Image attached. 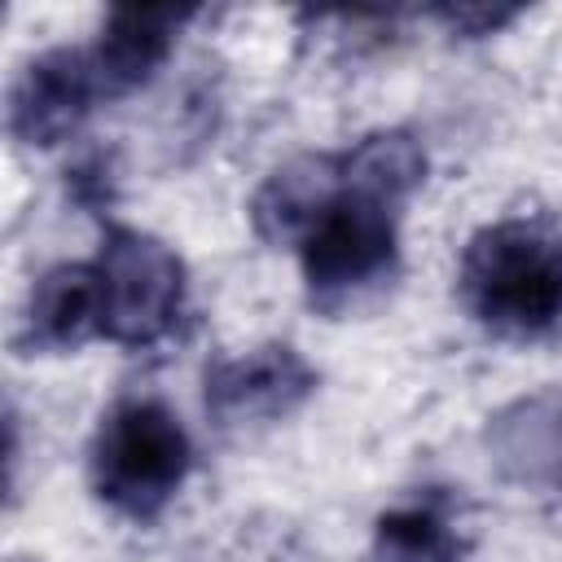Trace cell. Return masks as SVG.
<instances>
[{"instance_id": "6da1fadb", "label": "cell", "mask_w": 562, "mask_h": 562, "mask_svg": "<svg viewBox=\"0 0 562 562\" xmlns=\"http://www.w3.org/2000/svg\"><path fill=\"white\" fill-rule=\"evenodd\" d=\"M461 299L496 334H549L562 321V237L527 220L474 233L461 255Z\"/></svg>"}, {"instance_id": "7a4b0ae2", "label": "cell", "mask_w": 562, "mask_h": 562, "mask_svg": "<svg viewBox=\"0 0 562 562\" xmlns=\"http://www.w3.org/2000/svg\"><path fill=\"white\" fill-rule=\"evenodd\" d=\"M184 470L189 435L158 400H127L101 422L92 443V483L114 509L154 518L184 483Z\"/></svg>"}, {"instance_id": "3957f363", "label": "cell", "mask_w": 562, "mask_h": 562, "mask_svg": "<svg viewBox=\"0 0 562 562\" xmlns=\"http://www.w3.org/2000/svg\"><path fill=\"white\" fill-rule=\"evenodd\" d=\"M97 285H101V334L114 342H154L171 329L184 294L180 259L132 228L110 233L105 250L97 255Z\"/></svg>"}, {"instance_id": "277c9868", "label": "cell", "mask_w": 562, "mask_h": 562, "mask_svg": "<svg viewBox=\"0 0 562 562\" xmlns=\"http://www.w3.org/2000/svg\"><path fill=\"white\" fill-rule=\"evenodd\" d=\"M92 97H101V88L88 53H44L40 61L26 66V75L13 88V132L31 145H53L88 114Z\"/></svg>"}, {"instance_id": "5b68a950", "label": "cell", "mask_w": 562, "mask_h": 562, "mask_svg": "<svg viewBox=\"0 0 562 562\" xmlns=\"http://www.w3.org/2000/svg\"><path fill=\"white\" fill-rule=\"evenodd\" d=\"M307 391H312V369L290 347H259L206 373V404L233 422L285 413Z\"/></svg>"}, {"instance_id": "8992f818", "label": "cell", "mask_w": 562, "mask_h": 562, "mask_svg": "<svg viewBox=\"0 0 562 562\" xmlns=\"http://www.w3.org/2000/svg\"><path fill=\"white\" fill-rule=\"evenodd\" d=\"M180 26L176 9H119L110 13L101 44L88 53L97 70V88L105 97H119L154 75V66L167 57L171 35Z\"/></svg>"}, {"instance_id": "52a82bcc", "label": "cell", "mask_w": 562, "mask_h": 562, "mask_svg": "<svg viewBox=\"0 0 562 562\" xmlns=\"http://www.w3.org/2000/svg\"><path fill=\"white\" fill-rule=\"evenodd\" d=\"M101 334V285L92 263L53 268L26 307V342L31 347H79Z\"/></svg>"}, {"instance_id": "ba28073f", "label": "cell", "mask_w": 562, "mask_h": 562, "mask_svg": "<svg viewBox=\"0 0 562 562\" xmlns=\"http://www.w3.org/2000/svg\"><path fill=\"white\" fill-rule=\"evenodd\" d=\"M378 558L382 562H457V531L435 501H417L382 514Z\"/></svg>"}]
</instances>
